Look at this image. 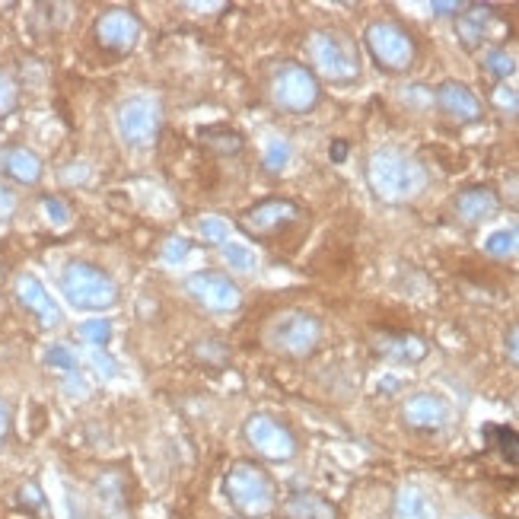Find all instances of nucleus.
<instances>
[{"label":"nucleus","instance_id":"3","mask_svg":"<svg viewBox=\"0 0 519 519\" xmlns=\"http://www.w3.org/2000/svg\"><path fill=\"white\" fill-rule=\"evenodd\" d=\"M322 335H325L322 319L316 313H309V309L293 306V309H281V313H274L268 319L262 341L271 354L287 357V360H306L319 351Z\"/></svg>","mask_w":519,"mask_h":519},{"label":"nucleus","instance_id":"33","mask_svg":"<svg viewBox=\"0 0 519 519\" xmlns=\"http://www.w3.org/2000/svg\"><path fill=\"white\" fill-rule=\"evenodd\" d=\"M42 211L51 227H67V223L74 220V207L67 204V198H58V195H42Z\"/></svg>","mask_w":519,"mask_h":519},{"label":"nucleus","instance_id":"24","mask_svg":"<svg viewBox=\"0 0 519 519\" xmlns=\"http://www.w3.org/2000/svg\"><path fill=\"white\" fill-rule=\"evenodd\" d=\"M484 443H488V449L500 462L519 472V434H516V430L488 424V427H484Z\"/></svg>","mask_w":519,"mask_h":519},{"label":"nucleus","instance_id":"15","mask_svg":"<svg viewBox=\"0 0 519 519\" xmlns=\"http://www.w3.org/2000/svg\"><path fill=\"white\" fill-rule=\"evenodd\" d=\"M402 421L411 430H421V434H437V430L449 427V421H453V408H449L443 395L418 392L402 405Z\"/></svg>","mask_w":519,"mask_h":519},{"label":"nucleus","instance_id":"39","mask_svg":"<svg viewBox=\"0 0 519 519\" xmlns=\"http://www.w3.org/2000/svg\"><path fill=\"white\" fill-rule=\"evenodd\" d=\"M16 211V195L10 192V188L0 182V220H10Z\"/></svg>","mask_w":519,"mask_h":519},{"label":"nucleus","instance_id":"42","mask_svg":"<svg viewBox=\"0 0 519 519\" xmlns=\"http://www.w3.org/2000/svg\"><path fill=\"white\" fill-rule=\"evenodd\" d=\"M344 157H348V144H344V141H335V144H332V160L341 163Z\"/></svg>","mask_w":519,"mask_h":519},{"label":"nucleus","instance_id":"9","mask_svg":"<svg viewBox=\"0 0 519 519\" xmlns=\"http://www.w3.org/2000/svg\"><path fill=\"white\" fill-rule=\"evenodd\" d=\"M115 131L131 150H147L163 131V109L153 96H128L115 109Z\"/></svg>","mask_w":519,"mask_h":519},{"label":"nucleus","instance_id":"40","mask_svg":"<svg viewBox=\"0 0 519 519\" xmlns=\"http://www.w3.org/2000/svg\"><path fill=\"white\" fill-rule=\"evenodd\" d=\"M7 434H10V408L4 399H0V446H4Z\"/></svg>","mask_w":519,"mask_h":519},{"label":"nucleus","instance_id":"29","mask_svg":"<svg viewBox=\"0 0 519 519\" xmlns=\"http://www.w3.org/2000/svg\"><path fill=\"white\" fill-rule=\"evenodd\" d=\"M290 157H293V150H290V144L284 141V137H271V141L265 144L262 166H265L268 176H281V172L290 166Z\"/></svg>","mask_w":519,"mask_h":519},{"label":"nucleus","instance_id":"21","mask_svg":"<svg viewBox=\"0 0 519 519\" xmlns=\"http://www.w3.org/2000/svg\"><path fill=\"white\" fill-rule=\"evenodd\" d=\"M392 516L395 519H440V507L418 484H405V488H399V494H395Z\"/></svg>","mask_w":519,"mask_h":519},{"label":"nucleus","instance_id":"1","mask_svg":"<svg viewBox=\"0 0 519 519\" xmlns=\"http://www.w3.org/2000/svg\"><path fill=\"white\" fill-rule=\"evenodd\" d=\"M427 166L411 153L383 147L367 160V185L383 204H408L427 192Z\"/></svg>","mask_w":519,"mask_h":519},{"label":"nucleus","instance_id":"32","mask_svg":"<svg viewBox=\"0 0 519 519\" xmlns=\"http://www.w3.org/2000/svg\"><path fill=\"white\" fill-rule=\"evenodd\" d=\"M198 233H201V239L207 242V246H223V242H230V223L223 220V217H217V214H204L201 220H198Z\"/></svg>","mask_w":519,"mask_h":519},{"label":"nucleus","instance_id":"7","mask_svg":"<svg viewBox=\"0 0 519 519\" xmlns=\"http://www.w3.org/2000/svg\"><path fill=\"white\" fill-rule=\"evenodd\" d=\"M239 230L246 233L249 239L255 242H281L287 239L293 230H297V223H306V211L290 198H262L249 204L246 211H239Z\"/></svg>","mask_w":519,"mask_h":519},{"label":"nucleus","instance_id":"28","mask_svg":"<svg viewBox=\"0 0 519 519\" xmlns=\"http://www.w3.org/2000/svg\"><path fill=\"white\" fill-rule=\"evenodd\" d=\"M77 335L83 344H90L93 351H102L112 341V322L109 319H83L77 325Z\"/></svg>","mask_w":519,"mask_h":519},{"label":"nucleus","instance_id":"38","mask_svg":"<svg viewBox=\"0 0 519 519\" xmlns=\"http://www.w3.org/2000/svg\"><path fill=\"white\" fill-rule=\"evenodd\" d=\"M504 351H507V357H510L513 367H519V322H513V325L507 328V335H504Z\"/></svg>","mask_w":519,"mask_h":519},{"label":"nucleus","instance_id":"27","mask_svg":"<svg viewBox=\"0 0 519 519\" xmlns=\"http://www.w3.org/2000/svg\"><path fill=\"white\" fill-rule=\"evenodd\" d=\"M220 258L227 262V268L239 271V274H252L255 271V252L246 246V242H223L220 246Z\"/></svg>","mask_w":519,"mask_h":519},{"label":"nucleus","instance_id":"8","mask_svg":"<svg viewBox=\"0 0 519 519\" xmlns=\"http://www.w3.org/2000/svg\"><path fill=\"white\" fill-rule=\"evenodd\" d=\"M363 45H367L373 64L386 74H408L418 61L414 36L395 20H373L363 29Z\"/></svg>","mask_w":519,"mask_h":519},{"label":"nucleus","instance_id":"25","mask_svg":"<svg viewBox=\"0 0 519 519\" xmlns=\"http://www.w3.org/2000/svg\"><path fill=\"white\" fill-rule=\"evenodd\" d=\"M192 357L198 363H204L207 370H223L230 363V351H227V344L217 341V338H204L198 341L195 348H192Z\"/></svg>","mask_w":519,"mask_h":519},{"label":"nucleus","instance_id":"11","mask_svg":"<svg viewBox=\"0 0 519 519\" xmlns=\"http://www.w3.org/2000/svg\"><path fill=\"white\" fill-rule=\"evenodd\" d=\"M242 434H246V443L255 449V453L268 462H290L300 453L297 434H293L281 418H274V414H268V411L249 414Z\"/></svg>","mask_w":519,"mask_h":519},{"label":"nucleus","instance_id":"35","mask_svg":"<svg viewBox=\"0 0 519 519\" xmlns=\"http://www.w3.org/2000/svg\"><path fill=\"white\" fill-rule=\"evenodd\" d=\"M20 106V86L10 77V71L0 67V118H10Z\"/></svg>","mask_w":519,"mask_h":519},{"label":"nucleus","instance_id":"16","mask_svg":"<svg viewBox=\"0 0 519 519\" xmlns=\"http://www.w3.org/2000/svg\"><path fill=\"white\" fill-rule=\"evenodd\" d=\"M437 109L453 121V125H475V121L484 118V102L475 96V90H469L459 80H443L437 86Z\"/></svg>","mask_w":519,"mask_h":519},{"label":"nucleus","instance_id":"5","mask_svg":"<svg viewBox=\"0 0 519 519\" xmlns=\"http://www.w3.org/2000/svg\"><path fill=\"white\" fill-rule=\"evenodd\" d=\"M265 96L284 115H309L322 99V86L316 74L300 61H278L268 71Z\"/></svg>","mask_w":519,"mask_h":519},{"label":"nucleus","instance_id":"34","mask_svg":"<svg viewBox=\"0 0 519 519\" xmlns=\"http://www.w3.org/2000/svg\"><path fill=\"white\" fill-rule=\"evenodd\" d=\"M96 494H99V500H102V504H106L112 513L125 507V491L118 488V475H115V472L102 475V478L96 481Z\"/></svg>","mask_w":519,"mask_h":519},{"label":"nucleus","instance_id":"23","mask_svg":"<svg viewBox=\"0 0 519 519\" xmlns=\"http://www.w3.org/2000/svg\"><path fill=\"white\" fill-rule=\"evenodd\" d=\"M42 363L55 376H61V383L67 389H74V392L83 389V383H80V363H77L71 348H64V344H51V348L45 351V357H42Z\"/></svg>","mask_w":519,"mask_h":519},{"label":"nucleus","instance_id":"37","mask_svg":"<svg viewBox=\"0 0 519 519\" xmlns=\"http://www.w3.org/2000/svg\"><path fill=\"white\" fill-rule=\"evenodd\" d=\"M188 249H192V242L182 239V236H172V239H166V246H163V258L169 265H179L182 258L188 255Z\"/></svg>","mask_w":519,"mask_h":519},{"label":"nucleus","instance_id":"30","mask_svg":"<svg viewBox=\"0 0 519 519\" xmlns=\"http://www.w3.org/2000/svg\"><path fill=\"white\" fill-rule=\"evenodd\" d=\"M16 507L32 513V516H42L48 513V500H45V491L39 488L36 481H23L20 488H16Z\"/></svg>","mask_w":519,"mask_h":519},{"label":"nucleus","instance_id":"43","mask_svg":"<svg viewBox=\"0 0 519 519\" xmlns=\"http://www.w3.org/2000/svg\"><path fill=\"white\" fill-rule=\"evenodd\" d=\"M456 519H481V516H456Z\"/></svg>","mask_w":519,"mask_h":519},{"label":"nucleus","instance_id":"31","mask_svg":"<svg viewBox=\"0 0 519 519\" xmlns=\"http://www.w3.org/2000/svg\"><path fill=\"white\" fill-rule=\"evenodd\" d=\"M484 249L494 258H507V255H519V227H507V230H497L488 236Z\"/></svg>","mask_w":519,"mask_h":519},{"label":"nucleus","instance_id":"14","mask_svg":"<svg viewBox=\"0 0 519 519\" xmlns=\"http://www.w3.org/2000/svg\"><path fill=\"white\" fill-rule=\"evenodd\" d=\"M13 297L32 319L39 322L42 332H51V328H58L64 322L61 306L55 303V297H51V293L45 290V284L36 278V274H16Z\"/></svg>","mask_w":519,"mask_h":519},{"label":"nucleus","instance_id":"6","mask_svg":"<svg viewBox=\"0 0 519 519\" xmlns=\"http://www.w3.org/2000/svg\"><path fill=\"white\" fill-rule=\"evenodd\" d=\"M309 71L325 83H354L360 80V55L354 42L338 29H313L306 39Z\"/></svg>","mask_w":519,"mask_h":519},{"label":"nucleus","instance_id":"18","mask_svg":"<svg viewBox=\"0 0 519 519\" xmlns=\"http://www.w3.org/2000/svg\"><path fill=\"white\" fill-rule=\"evenodd\" d=\"M0 176L16 185H39L45 176V163L39 153H32L29 147L10 144V147H0Z\"/></svg>","mask_w":519,"mask_h":519},{"label":"nucleus","instance_id":"19","mask_svg":"<svg viewBox=\"0 0 519 519\" xmlns=\"http://www.w3.org/2000/svg\"><path fill=\"white\" fill-rule=\"evenodd\" d=\"M373 351L379 357H386V360H395V363H418L427 357V341L418 338V335H408V332H383V335H376L373 338Z\"/></svg>","mask_w":519,"mask_h":519},{"label":"nucleus","instance_id":"2","mask_svg":"<svg viewBox=\"0 0 519 519\" xmlns=\"http://www.w3.org/2000/svg\"><path fill=\"white\" fill-rule=\"evenodd\" d=\"M220 491L236 519H268L281 507L278 481L271 478V472H265V465L252 459H236L223 475Z\"/></svg>","mask_w":519,"mask_h":519},{"label":"nucleus","instance_id":"17","mask_svg":"<svg viewBox=\"0 0 519 519\" xmlns=\"http://www.w3.org/2000/svg\"><path fill=\"white\" fill-rule=\"evenodd\" d=\"M500 211V195L491 185H469L453 198V217L465 227H478V223L491 220Z\"/></svg>","mask_w":519,"mask_h":519},{"label":"nucleus","instance_id":"12","mask_svg":"<svg viewBox=\"0 0 519 519\" xmlns=\"http://www.w3.org/2000/svg\"><path fill=\"white\" fill-rule=\"evenodd\" d=\"M185 293L207 313H236L242 306V290L227 271H195L185 278Z\"/></svg>","mask_w":519,"mask_h":519},{"label":"nucleus","instance_id":"20","mask_svg":"<svg viewBox=\"0 0 519 519\" xmlns=\"http://www.w3.org/2000/svg\"><path fill=\"white\" fill-rule=\"evenodd\" d=\"M281 519H338V507L316 491H297L278 507Z\"/></svg>","mask_w":519,"mask_h":519},{"label":"nucleus","instance_id":"22","mask_svg":"<svg viewBox=\"0 0 519 519\" xmlns=\"http://www.w3.org/2000/svg\"><path fill=\"white\" fill-rule=\"evenodd\" d=\"M198 141L204 150L217 153V157H239L246 150V134L230 125H204L198 128Z\"/></svg>","mask_w":519,"mask_h":519},{"label":"nucleus","instance_id":"26","mask_svg":"<svg viewBox=\"0 0 519 519\" xmlns=\"http://www.w3.org/2000/svg\"><path fill=\"white\" fill-rule=\"evenodd\" d=\"M513 71H516V58L510 55L507 48L494 45V48L488 51V55H484V74H488L491 80L504 83V80L513 77Z\"/></svg>","mask_w":519,"mask_h":519},{"label":"nucleus","instance_id":"41","mask_svg":"<svg viewBox=\"0 0 519 519\" xmlns=\"http://www.w3.org/2000/svg\"><path fill=\"white\" fill-rule=\"evenodd\" d=\"M430 7H434L437 16H459L465 10V4H456V0H453V4H440V0H437V4H430Z\"/></svg>","mask_w":519,"mask_h":519},{"label":"nucleus","instance_id":"4","mask_svg":"<svg viewBox=\"0 0 519 519\" xmlns=\"http://www.w3.org/2000/svg\"><path fill=\"white\" fill-rule=\"evenodd\" d=\"M61 293L64 300L71 303L80 313H109L118 306V281L106 268H99L93 262H67L61 271Z\"/></svg>","mask_w":519,"mask_h":519},{"label":"nucleus","instance_id":"13","mask_svg":"<svg viewBox=\"0 0 519 519\" xmlns=\"http://www.w3.org/2000/svg\"><path fill=\"white\" fill-rule=\"evenodd\" d=\"M456 36L465 51H478L491 42H504L507 23L491 4H465V10L456 16Z\"/></svg>","mask_w":519,"mask_h":519},{"label":"nucleus","instance_id":"10","mask_svg":"<svg viewBox=\"0 0 519 519\" xmlns=\"http://www.w3.org/2000/svg\"><path fill=\"white\" fill-rule=\"evenodd\" d=\"M141 36H144L141 16L128 7L102 10L90 26V39L106 58H128L137 48V42H141Z\"/></svg>","mask_w":519,"mask_h":519},{"label":"nucleus","instance_id":"36","mask_svg":"<svg viewBox=\"0 0 519 519\" xmlns=\"http://www.w3.org/2000/svg\"><path fill=\"white\" fill-rule=\"evenodd\" d=\"M491 102L500 115H519V90H513L510 83H497L491 93Z\"/></svg>","mask_w":519,"mask_h":519}]
</instances>
